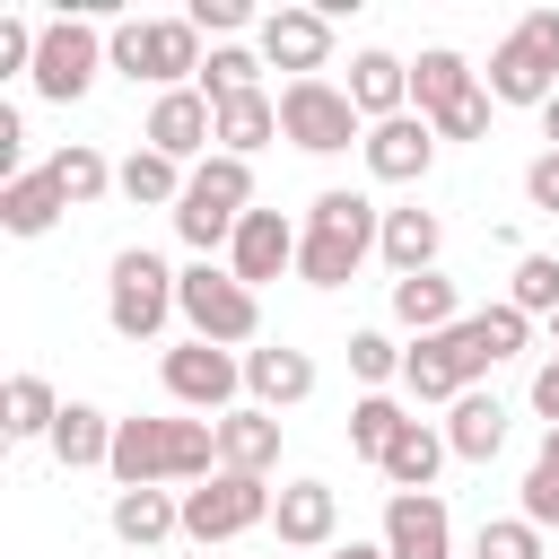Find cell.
<instances>
[{
	"label": "cell",
	"mask_w": 559,
	"mask_h": 559,
	"mask_svg": "<svg viewBox=\"0 0 559 559\" xmlns=\"http://www.w3.org/2000/svg\"><path fill=\"white\" fill-rule=\"evenodd\" d=\"M472 559H550V542H542V524H524V515H489V524L472 533Z\"/></svg>",
	"instance_id": "f35d334b"
},
{
	"label": "cell",
	"mask_w": 559,
	"mask_h": 559,
	"mask_svg": "<svg viewBox=\"0 0 559 559\" xmlns=\"http://www.w3.org/2000/svg\"><path fill=\"white\" fill-rule=\"evenodd\" d=\"M437 428H445L454 463H498V445H507V402L472 384V393H463V402H454V411H445Z\"/></svg>",
	"instance_id": "603a6c76"
},
{
	"label": "cell",
	"mask_w": 559,
	"mask_h": 559,
	"mask_svg": "<svg viewBox=\"0 0 559 559\" xmlns=\"http://www.w3.org/2000/svg\"><path fill=\"white\" fill-rule=\"evenodd\" d=\"M332 559H384V542H341Z\"/></svg>",
	"instance_id": "bcb514c9"
},
{
	"label": "cell",
	"mask_w": 559,
	"mask_h": 559,
	"mask_svg": "<svg viewBox=\"0 0 559 559\" xmlns=\"http://www.w3.org/2000/svg\"><path fill=\"white\" fill-rule=\"evenodd\" d=\"M183 17H192V26H201V35H218V44H236V35H245V26H262V17H253V9H245V0H192V9H183Z\"/></svg>",
	"instance_id": "b9f144b4"
},
{
	"label": "cell",
	"mask_w": 559,
	"mask_h": 559,
	"mask_svg": "<svg viewBox=\"0 0 559 559\" xmlns=\"http://www.w3.org/2000/svg\"><path fill=\"white\" fill-rule=\"evenodd\" d=\"M376 542H384V559H454V515L437 489H393Z\"/></svg>",
	"instance_id": "7c38bea8"
},
{
	"label": "cell",
	"mask_w": 559,
	"mask_h": 559,
	"mask_svg": "<svg viewBox=\"0 0 559 559\" xmlns=\"http://www.w3.org/2000/svg\"><path fill=\"white\" fill-rule=\"evenodd\" d=\"M437 148H445V140L428 131V114H393V122H367V148H358V157H367L376 183H419V175L437 166Z\"/></svg>",
	"instance_id": "5bb4252c"
},
{
	"label": "cell",
	"mask_w": 559,
	"mask_h": 559,
	"mask_svg": "<svg viewBox=\"0 0 559 559\" xmlns=\"http://www.w3.org/2000/svg\"><path fill=\"white\" fill-rule=\"evenodd\" d=\"M533 463H550V472H559V428H542V454H533Z\"/></svg>",
	"instance_id": "7dc6e473"
},
{
	"label": "cell",
	"mask_w": 559,
	"mask_h": 559,
	"mask_svg": "<svg viewBox=\"0 0 559 559\" xmlns=\"http://www.w3.org/2000/svg\"><path fill=\"white\" fill-rule=\"evenodd\" d=\"M349 105H358L367 122H393V114H411V61H402V52H384V44L349 52Z\"/></svg>",
	"instance_id": "e0dca14e"
},
{
	"label": "cell",
	"mask_w": 559,
	"mask_h": 559,
	"mask_svg": "<svg viewBox=\"0 0 559 559\" xmlns=\"http://www.w3.org/2000/svg\"><path fill=\"white\" fill-rule=\"evenodd\" d=\"M175 314H183L192 341H218V349H253V341H262V297H253L227 262H183Z\"/></svg>",
	"instance_id": "3957f363"
},
{
	"label": "cell",
	"mask_w": 559,
	"mask_h": 559,
	"mask_svg": "<svg viewBox=\"0 0 559 559\" xmlns=\"http://www.w3.org/2000/svg\"><path fill=\"white\" fill-rule=\"evenodd\" d=\"M192 559H210V550H192Z\"/></svg>",
	"instance_id": "816d5d0a"
},
{
	"label": "cell",
	"mask_w": 559,
	"mask_h": 559,
	"mask_svg": "<svg viewBox=\"0 0 559 559\" xmlns=\"http://www.w3.org/2000/svg\"><path fill=\"white\" fill-rule=\"evenodd\" d=\"M35 35H44V26H26V17H0V79H9V70H35Z\"/></svg>",
	"instance_id": "ee69618b"
},
{
	"label": "cell",
	"mask_w": 559,
	"mask_h": 559,
	"mask_svg": "<svg viewBox=\"0 0 559 559\" xmlns=\"http://www.w3.org/2000/svg\"><path fill=\"white\" fill-rule=\"evenodd\" d=\"M480 87H489V105H533L542 114L559 96V9H524L507 26V44L489 52Z\"/></svg>",
	"instance_id": "277c9868"
},
{
	"label": "cell",
	"mask_w": 559,
	"mask_h": 559,
	"mask_svg": "<svg viewBox=\"0 0 559 559\" xmlns=\"http://www.w3.org/2000/svg\"><path fill=\"white\" fill-rule=\"evenodd\" d=\"M524 201H533L542 218H559V148H542V157L524 166Z\"/></svg>",
	"instance_id": "7bdbcfd3"
},
{
	"label": "cell",
	"mask_w": 559,
	"mask_h": 559,
	"mask_svg": "<svg viewBox=\"0 0 559 559\" xmlns=\"http://www.w3.org/2000/svg\"><path fill=\"white\" fill-rule=\"evenodd\" d=\"M489 114H498V105H489V87H472V96H463V105H445L428 131H437V140H489Z\"/></svg>",
	"instance_id": "60d3db41"
},
{
	"label": "cell",
	"mask_w": 559,
	"mask_h": 559,
	"mask_svg": "<svg viewBox=\"0 0 559 559\" xmlns=\"http://www.w3.org/2000/svg\"><path fill=\"white\" fill-rule=\"evenodd\" d=\"M105 524H114V542L157 550V542H175V533H183V498H175V489H114Z\"/></svg>",
	"instance_id": "44dd1931"
},
{
	"label": "cell",
	"mask_w": 559,
	"mask_h": 559,
	"mask_svg": "<svg viewBox=\"0 0 559 559\" xmlns=\"http://www.w3.org/2000/svg\"><path fill=\"white\" fill-rule=\"evenodd\" d=\"M515 515H524V524H542V533H559V472H550V463H533V472H524Z\"/></svg>",
	"instance_id": "ab89813d"
},
{
	"label": "cell",
	"mask_w": 559,
	"mask_h": 559,
	"mask_svg": "<svg viewBox=\"0 0 559 559\" xmlns=\"http://www.w3.org/2000/svg\"><path fill=\"white\" fill-rule=\"evenodd\" d=\"M550 358H559V314H550Z\"/></svg>",
	"instance_id": "681fc988"
},
{
	"label": "cell",
	"mask_w": 559,
	"mask_h": 559,
	"mask_svg": "<svg viewBox=\"0 0 559 559\" xmlns=\"http://www.w3.org/2000/svg\"><path fill=\"white\" fill-rule=\"evenodd\" d=\"M297 236H306V227L280 218V210H245V218H236V245H227V271L262 297L280 271H297Z\"/></svg>",
	"instance_id": "4fadbf2b"
},
{
	"label": "cell",
	"mask_w": 559,
	"mask_h": 559,
	"mask_svg": "<svg viewBox=\"0 0 559 559\" xmlns=\"http://www.w3.org/2000/svg\"><path fill=\"white\" fill-rule=\"evenodd\" d=\"M262 70H271V61H262L253 44H210V61H201V96H210V105L253 96V87H262Z\"/></svg>",
	"instance_id": "e575fe53"
},
{
	"label": "cell",
	"mask_w": 559,
	"mask_h": 559,
	"mask_svg": "<svg viewBox=\"0 0 559 559\" xmlns=\"http://www.w3.org/2000/svg\"><path fill=\"white\" fill-rule=\"evenodd\" d=\"M61 210H70V201H61V183H52L44 166H26L17 183H0V227H9V236H52Z\"/></svg>",
	"instance_id": "4316f807"
},
{
	"label": "cell",
	"mask_w": 559,
	"mask_h": 559,
	"mask_svg": "<svg viewBox=\"0 0 559 559\" xmlns=\"http://www.w3.org/2000/svg\"><path fill=\"white\" fill-rule=\"evenodd\" d=\"M445 463H454V445H445V428H437V419H411V428L393 437V454H384L376 472H384L393 489H437V472H445Z\"/></svg>",
	"instance_id": "484cf974"
},
{
	"label": "cell",
	"mask_w": 559,
	"mask_h": 559,
	"mask_svg": "<svg viewBox=\"0 0 559 559\" xmlns=\"http://www.w3.org/2000/svg\"><path fill=\"white\" fill-rule=\"evenodd\" d=\"M52 463L61 472H105L114 463V411H96V402H61V419H52Z\"/></svg>",
	"instance_id": "ffe728a7"
},
{
	"label": "cell",
	"mask_w": 559,
	"mask_h": 559,
	"mask_svg": "<svg viewBox=\"0 0 559 559\" xmlns=\"http://www.w3.org/2000/svg\"><path fill=\"white\" fill-rule=\"evenodd\" d=\"M183 192H201V201H218V210H236V218L262 210V201H253V157H227V148H210V157L192 166Z\"/></svg>",
	"instance_id": "836d02e7"
},
{
	"label": "cell",
	"mask_w": 559,
	"mask_h": 559,
	"mask_svg": "<svg viewBox=\"0 0 559 559\" xmlns=\"http://www.w3.org/2000/svg\"><path fill=\"white\" fill-rule=\"evenodd\" d=\"M105 70H114V61H105V26H96V17H79V9L44 17V35H35V70H26L44 105H79Z\"/></svg>",
	"instance_id": "5b68a950"
},
{
	"label": "cell",
	"mask_w": 559,
	"mask_h": 559,
	"mask_svg": "<svg viewBox=\"0 0 559 559\" xmlns=\"http://www.w3.org/2000/svg\"><path fill=\"white\" fill-rule=\"evenodd\" d=\"M472 341H480V358H489V367H498V358H524V349H533V314L498 297V306H480V314H472Z\"/></svg>",
	"instance_id": "8d00e7d4"
},
{
	"label": "cell",
	"mask_w": 559,
	"mask_h": 559,
	"mask_svg": "<svg viewBox=\"0 0 559 559\" xmlns=\"http://www.w3.org/2000/svg\"><path fill=\"white\" fill-rule=\"evenodd\" d=\"M114 489H166V419H114Z\"/></svg>",
	"instance_id": "d4e9b609"
},
{
	"label": "cell",
	"mask_w": 559,
	"mask_h": 559,
	"mask_svg": "<svg viewBox=\"0 0 559 559\" xmlns=\"http://www.w3.org/2000/svg\"><path fill=\"white\" fill-rule=\"evenodd\" d=\"M271 533L280 550H341V489L332 480H280V507H271Z\"/></svg>",
	"instance_id": "9a60e30c"
},
{
	"label": "cell",
	"mask_w": 559,
	"mask_h": 559,
	"mask_svg": "<svg viewBox=\"0 0 559 559\" xmlns=\"http://www.w3.org/2000/svg\"><path fill=\"white\" fill-rule=\"evenodd\" d=\"M280 489L253 480V472H210L201 489H183V542L192 550H218V542H245L253 524H271Z\"/></svg>",
	"instance_id": "9c48e42d"
},
{
	"label": "cell",
	"mask_w": 559,
	"mask_h": 559,
	"mask_svg": "<svg viewBox=\"0 0 559 559\" xmlns=\"http://www.w3.org/2000/svg\"><path fill=\"white\" fill-rule=\"evenodd\" d=\"M210 114H218V148H227V157H253V148L280 140V96H271V87L227 96V105H210Z\"/></svg>",
	"instance_id": "f1b7e54d"
},
{
	"label": "cell",
	"mask_w": 559,
	"mask_h": 559,
	"mask_svg": "<svg viewBox=\"0 0 559 559\" xmlns=\"http://www.w3.org/2000/svg\"><path fill=\"white\" fill-rule=\"evenodd\" d=\"M376 253H384V271L393 280H411V271H437V253H445V218L437 210H384V236H376Z\"/></svg>",
	"instance_id": "d6986e66"
},
{
	"label": "cell",
	"mask_w": 559,
	"mask_h": 559,
	"mask_svg": "<svg viewBox=\"0 0 559 559\" xmlns=\"http://www.w3.org/2000/svg\"><path fill=\"white\" fill-rule=\"evenodd\" d=\"M550 559H559V550H550Z\"/></svg>",
	"instance_id": "f5cc1de1"
},
{
	"label": "cell",
	"mask_w": 559,
	"mask_h": 559,
	"mask_svg": "<svg viewBox=\"0 0 559 559\" xmlns=\"http://www.w3.org/2000/svg\"><path fill=\"white\" fill-rule=\"evenodd\" d=\"M253 52L271 70H288V79H323L332 70V17L323 9H271L253 26Z\"/></svg>",
	"instance_id": "8fae6325"
},
{
	"label": "cell",
	"mask_w": 559,
	"mask_h": 559,
	"mask_svg": "<svg viewBox=\"0 0 559 559\" xmlns=\"http://www.w3.org/2000/svg\"><path fill=\"white\" fill-rule=\"evenodd\" d=\"M402 428H411V411H402L393 393H358V402H349V454H358V463H384Z\"/></svg>",
	"instance_id": "1f68e13d"
},
{
	"label": "cell",
	"mask_w": 559,
	"mask_h": 559,
	"mask_svg": "<svg viewBox=\"0 0 559 559\" xmlns=\"http://www.w3.org/2000/svg\"><path fill=\"white\" fill-rule=\"evenodd\" d=\"M472 87H480V70H472L454 44H428V52L411 61V114H428V122H437L445 105H463Z\"/></svg>",
	"instance_id": "cb8c5ba5"
},
{
	"label": "cell",
	"mask_w": 559,
	"mask_h": 559,
	"mask_svg": "<svg viewBox=\"0 0 559 559\" xmlns=\"http://www.w3.org/2000/svg\"><path fill=\"white\" fill-rule=\"evenodd\" d=\"M245 402H253V411H297V402H314V358L288 349V341L245 349Z\"/></svg>",
	"instance_id": "2e32d148"
},
{
	"label": "cell",
	"mask_w": 559,
	"mask_h": 559,
	"mask_svg": "<svg viewBox=\"0 0 559 559\" xmlns=\"http://www.w3.org/2000/svg\"><path fill=\"white\" fill-rule=\"evenodd\" d=\"M507 306H524L533 323H550V314H559V253H515Z\"/></svg>",
	"instance_id": "74e56055"
},
{
	"label": "cell",
	"mask_w": 559,
	"mask_h": 559,
	"mask_svg": "<svg viewBox=\"0 0 559 559\" xmlns=\"http://www.w3.org/2000/svg\"><path fill=\"white\" fill-rule=\"evenodd\" d=\"M175 280H183V271H166L148 245H122L114 271H105V323H114L122 341H157V332L175 323Z\"/></svg>",
	"instance_id": "52a82bcc"
},
{
	"label": "cell",
	"mask_w": 559,
	"mask_h": 559,
	"mask_svg": "<svg viewBox=\"0 0 559 559\" xmlns=\"http://www.w3.org/2000/svg\"><path fill=\"white\" fill-rule=\"evenodd\" d=\"M376 236H384V210L367 192H349V183L314 192L306 201V236H297V280L306 288H349L358 262L376 253Z\"/></svg>",
	"instance_id": "6da1fadb"
},
{
	"label": "cell",
	"mask_w": 559,
	"mask_h": 559,
	"mask_svg": "<svg viewBox=\"0 0 559 559\" xmlns=\"http://www.w3.org/2000/svg\"><path fill=\"white\" fill-rule=\"evenodd\" d=\"M402 358H411V341H393V332H376V323L349 332V376H358L367 393H393V384H402Z\"/></svg>",
	"instance_id": "d590c367"
},
{
	"label": "cell",
	"mask_w": 559,
	"mask_h": 559,
	"mask_svg": "<svg viewBox=\"0 0 559 559\" xmlns=\"http://www.w3.org/2000/svg\"><path fill=\"white\" fill-rule=\"evenodd\" d=\"M183 183H192V166H175V157H157V148H131V157H122V175H114V192H122V201L166 210V218H175Z\"/></svg>",
	"instance_id": "4dcf8cb0"
},
{
	"label": "cell",
	"mask_w": 559,
	"mask_h": 559,
	"mask_svg": "<svg viewBox=\"0 0 559 559\" xmlns=\"http://www.w3.org/2000/svg\"><path fill=\"white\" fill-rule=\"evenodd\" d=\"M533 419H542V428H559V358H542V367H533Z\"/></svg>",
	"instance_id": "f6af8a7d"
},
{
	"label": "cell",
	"mask_w": 559,
	"mask_h": 559,
	"mask_svg": "<svg viewBox=\"0 0 559 559\" xmlns=\"http://www.w3.org/2000/svg\"><path fill=\"white\" fill-rule=\"evenodd\" d=\"M542 140H550V148H559V96H550V105H542Z\"/></svg>",
	"instance_id": "c3c4849f"
},
{
	"label": "cell",
	"mask_w": 559,
	"mask_h": 559,
	"mask_svg": "<svg viewBox=\"0 0 559 559\" xmlns=\"http://www.w3.org/2000/svg\"><path fill=\"white\" fill-rule=\"evenodd\" d=\"M280 140L306 157H341V148H367V114L349 105L341 79H288L280 87Z\"/></svg>",
	"instance_id": "8992f818"
},
{
	"label": "cell",
	"mask_w": 559,
	"mask_h": 559,
	"mask_svg": "<svg viewBox=\"0 0 559 559\" xmlns=\"http://www.w3.org/2000/svg\"><path fill=\"white\" fill-rule=\"evenodd\" d=\"M157 384H166L175 411H192V419H227L236 393H245V349H218V341H192V332H183V341L157 358Z\"/></svg>",
	"instance_id": "ba28073f"
},
{
	"label": "cell",
	"mask_w": 559,
	"mask_h": 559,
	"mask_svg": "<svg viewBox=\"0 0 559 559\" xmlns=\"http://www.w3.org/2000/svg\"><path fill=\"white\" fill-rule=\"evenodd\" d=\"M218 472H253V480H271V472H280V411L236 402V411L218 419Z\"/></svg>",
	"instance_id": "ac0fdd59"
},
{
	"label": "cell",
	"mask_w": 559,
	"mask_h": 559,
	"mask_svg": "<svg viewBox=\"0 0 559 559\" xmlns=\"http://www.w3.org/2000/svg\"><path fill=\"white\" fill-rule=\"evenodd\" d=\"M44 175L61 183V201H70V210H96V201L114 192V175H122V166H114L105 148H87V140H70V148H52V157H44Z\"/></svg>",
	"instance_id": "f546056e"
},
{
	"label": "cell",
	"mask_w": 559,
	"mask_h": 559,
	"mask_svg": "<svg viewBox=\"0 0 559 559\" xmlns=\"http://www.w3.org/2000/svg\"><path fill=\"white\" fill-rule=\"evenodd\" d=\"M140 148H157V157H175V166H201V157L218 148L210 96H201V87H166V96L148 105V122H140Z\"/></svg>",
	"instance_id": "30bf717a"
},
{
	"label": "cell",
	"mask_w": 559,
	"mask_h": 559,
	"mask_svg": "<svg viewBox=\"0 0 559 559\" xmlns=\"http://www.w3.org/2000/svg\"><path fill=\"white\" fill-rule=\"evenodd\" d=\"M393 323H402L411 341H428V332H454V323H463V297H454V280H445V271H411V280H393Z\"/></svg>",
	"instance_id": "7402d4cb"
},
{
	"label": "cell",
	"mask_w": 559,
	"mask_h": 559,
	"mask_svg": "<svg viewBox=\"0 0 559 559\" xmlns=\"http://www.w3.org/2000/svg\"><path fill=\"white\" fill-rule=\"evenodd\" d=\"M262 559H288V550H262Z\"/></svg>",
	"instance_id": "f907efd6"
},
{
	"label": "cell",
	"mask_w": 559,
	"mask_h": 559,
	"mask_svg": "<svg viewBox=\"0 0 559 559\" xmlns=\"http://www.w3.org/2000/svg\"><path fill=\"white\" fill-rule=\"evenodd\" d=\"M52 419H61V393L26 367V376H9V393H0V437L9 445H44L52 437Z\"/></svg>",
	"instance_id": "83f0119b"
},
{
	"label": "cell",
	"mask_w": 559,
	"mask_h": 559,
	"mask_svg": "<svg viewBox=\"0 0 559 559\" xmlns=\"http://www.w3.org/2000/svg\"><path fill=\"white\" fill-rule=\"evenodd\" d=\"M210 472H218V419H192V411L166 419V480H192L201 489Z\"/></svg>",
	"instance_id": "d6a6232c"
},
{
	"label": "cell",
	"mask_w": 559,
	"mask_h": 559,
	"mask_svg": "<svg viewBox=\"0 0 559 559\" xmlns=\"http://www.w3.org/2000/svg\"><path fill=\"white\" fill-rule=\"evenodd\" d=\"M105 61L131 79V87H201V26L192 17H114L105 26Z\"/></svg>",
	"instance_id": "7a4b0ae2"
}]
</instances>
